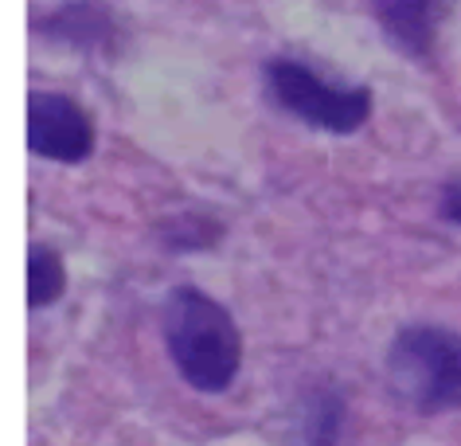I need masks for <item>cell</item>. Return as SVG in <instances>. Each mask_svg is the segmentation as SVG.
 I'll use <instances>...</instances> for the list:
<instances>
[{"label": "cell", "mask_w": 461, "mask_h": 446, "mask_svg": "<svg viewBox=\"0 0 461 446\" xmlns=\"http://www.w3.org/2000/svg\"><path fill=\"white\" fill-rule=\"evenodd\" d=\"M446 5L449 0H372L375 20L384 24L387 40L414 59H426L434 51Z\"/></svg>", "instance_id": "5"}, {"label": "cell", "mask_w": 461, "mask_h": 446, "mask_svg": "<svg viewBox=\"0 0 461 446\" xmlns=\"http://www.w3.org/2000/svg\"><path fill=\"white\" fill-rule=\"evenodd\" d=\"M67 290V270L55 250L48 247H32L28 250V305L43 310V305L59 302Z\"/></svg>", "instance_id": "7"}, {"label": "cell", "mask_w": 461, "mask_h": 446, "mask_svg": "<svg viewBox=\"0 0 461 446\" xmlns=\"http://www.w3.org/2000/svg\"><path fill=\"white\" fill-rule=\"evenodd\" d=\"M40 32L48 40H55V43L90 51V48H98V43L110 40V20H106V13H98L95 5L75 0V5H63L59 13H51L48 20H43Z\"/></svg>", "instance_id": "6"}, {"label": "cell", "mask_w": 461, "mask_h": 446, "mask_svg": "<svg viewBox=\"0 0 461 446\" xmlns=\"http://www.w3.org/2000/svg\"><path fill=\"white\" fill-rule=\"evenodd\" d=\"M442 215H446L449 223L461 227V180L446 185V192H442Z\"/></svg>", "instance_id": "8"}, {"label": "cell", "mask_w": 461, "mask_h": 446, "mask_svg": "<svg viewBox=\"0 0 461 446\" xmlns=\"http://www.w3.org/2000/svg\"><path fill=\"white\" fill-rule=\"evenodd\" d=\"M387 372L395 392L419 411L461 407V337L438 325H411L391 341Z\"/></svg>", "instance_id": "2"}, {"label": "cell", "mask_w": 461, "mask_h": 446, "mask_svg": "<svg viewBox=\"0 0 461 446\" xmlns=\"http://www.w3.org/2000/svg\"><path fill=\"white\" fill-rule=\"evenodd\" d=\"M28 149L59 165H78L95 149V125L78 102L55 90H36L28 98Z\"/></svg>", "instance_id": "4"}, {"label": "cell", "mask_w": 461, "mask_h": 446, "mask_svg": "<svg viewBox=\"0 0 461 446\" xmlns=\"http://www.w3.org/2000/svg\"><path fill=\"white\" fill-rule=\"evenodd\" d=\"M270 98L285 114L302 118L313 130L325 133H356L372 114V95L367 86H344L321 78L313 67L297 59H270L267 63Z\"/></svg>", "instance_id": "3"}, {"label": "cell", "mask_w": 461, "mask_h": 446, "mask_svg": "<svg viewBox=\"0 0 461 446\" xmlns=\"http://www.w3.org/2000/svg\"><path fill=\"white\" fill-rule=\"evenodd\" d=\"M165 345L184 380L212 396L235 380L243 357V341L230 314L192 286L172 290L165 302Z\"/></svg>", "instance_id": "1"}]
</instances>
